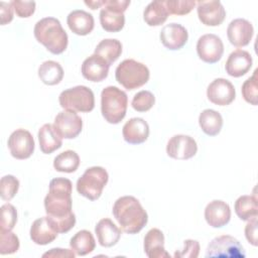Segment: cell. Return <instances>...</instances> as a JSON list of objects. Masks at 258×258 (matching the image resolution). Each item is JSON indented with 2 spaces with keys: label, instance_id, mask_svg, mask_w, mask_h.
<instances>
[{
  "label": "cell",
  "instance_id": "277c9868",
  "mask_svg": "<svg viewBox=\"0 0 258 258\" xmlns=\"http://www.w3.org/2000/svg\"><path fill=\"white\" fill-rule=\"evenodd\" d=\"M128 97L126 93L117 87L109 86L101 93V112L108 123H120L127 111Z\"/></svg>",
  "mask_w": 258,
  "mask_h": 258
},
{
  "label": "cell",
  "instance_id": "cb8c5ba5",
  "mask_svg": "<svg viewBox=\"0 0 258 258\" xmlns=\"http://www.w3.org/2000/svg\"><path fill=\"white\" fill-rule=\"evenodd\" d=\"M95 233L99 244L103 247H112L116 245L121 237V229L108 218L102 219L97 223Z\"/></svg>",
  "mask_w": 258,
  "mask_h": 258
},
{
  "label": "cell",
  "instance_id": "ac0fdd59",
  "mask_svg": "<svg viewBox=\"0 0 258 258\" xmlns=\"http://www.w3.org/2000/svg\"><path fill=\"white\" fill-rule=\"evenodd\" d=\"M205 219L213 228H222L226 226L231 219L230 206L221 200L210 202L205 209Z\"/></svg>",
  "mask_w": 258,
  "mask_h": 258
},
{
  "label": "cell",
  "instance_id": "4dcf8cb0",
  "mask_svg": "<svg viewBox=\"0 0 258 258\" xmlns=\"http://www.w3.org/2000/svg\"><path fill=\"white\" fill-rule=\"evenodd\" d=\"M38 77L45 85H57L63 78V70L54 60H45L38 68Z\"/></svg>",
  "mask_w": 258,
  "mask_h": 258
},
{
  "label": "cell",
  "instance_id": "7a4b0ae2",
  "mask_svg": "<svg viewBox=\"0 0 258 258\" xmlns=\"http://www.w3.org/2000/svg\"><path fill=\"white\" fill-rule=\"evenodd\" d=\"M113 216L123 232L139 233L147 224L148 216L139 201L132 196L119 198L113 206Z\"/></svg>",
  "mask_w": 258,
  "mask_h": 258
},
{
  "label": "cell",
  "instance_id": "603a6c76",
  "mask_svg": "<svg viewBox=\"0 0 258 258\" xmlns=\"http://www.w3.org/2000/svg\"><path fill=\"white\" fill-rule=\"evenodd\" d=\"M144 252L149 258H168L170 257L164 249L163 233L157 229H150L144 237Z\"/></svg>",
  "mask_w": 258,
  "mask_h": 258
},
{
  "label": "cell",
  "instance_id": "7bdbcfd3",
  "mask_svg": "<svg viewBox=\"0 0 258 258\" xmlns=\"http://www.w3.org/2000/svg\"><path fill=\"white\" fill-rule=\"evenodd\" d=\"M13 7L11 3H6L4 1L0 2V18L1 25H5L12 21L13 19Z\"/></svg>",
  "mask_w": 258,
  "mask_h": 258
},
{
  "label": "cell",
  "instance_id": "8992f818",
  "mask_svg": "<svg viewBox=\"0 0 258 258\" xmlns=\"http://www.w3.org/2000/svg\"><path fill=\"white\" fill-rule=\"evenodd\" d=\"M109 175L102 166H92L86 169L77 181L78 192L90 201L98 200L107 184Z\"/></svg>",
  "mask_w": 258,
  "mask_h": 258
},
{
  "label": "cell",
  "instance_id": "2e32d148",
  "mask_svg": "<svg viewBox=\"0 0 258 258\" xmlns=\"http://www.w3.org/2000/svg\"><path fill=\"white\" fill-rule=\"evenodd\" d=\"M254 33L253 25L246 19L237 18L230 22L227 28V36L231 44L243 47L249 44Z\"/></svg>",
  "mask_w": 258,
  "mask_h": 258
},
{
  "label": "cell",
  "instance_id": "ba28073f",
  "mask_svg": "<svg viewBox=\"0 0 258 258\" xmlns=\"http://www.w3.org/2000/svg\"><path fill=\"white\" fill-rule=\"evenodd\" d=\"M130 5L129 0H104L100 11V23L108 32H118L125 24L124 11Z\"/></svg>",
  "mask_w": 258,
  "mask_h": 258
},
{
  "label": "cell",
  "instance_id": "d590c367",
  "mask_svg": "<svg viewBox=\"0 0 258 258\" xmlns=\"http://www.w3.org/2000/svg\"><path fill=\"white\" fill-rule=\"evenodd\" d=\"M155 103L154 95L149 91H140L134 95L131 106L137 112H146L150 110Z\"/></svg>",
  "mask_w": 258,
  "mask_h": 258
},
{
  "label": "cell",
  "instance_id": "44dd1931",
  "mask_svg": "<svg viewBox=\"0 0 258 258\" xmlns=\"http://www.w3.org/2000/svg\"><path fill=\"white\" fill-rule=\"evenodd\" d=\"M252 67V56L251 54L244 50L237 48L232 51L226 61V72L229 76L234 78H239L246 75Z\"/></svg>",
  "mask_w": 258,
  "mask_h": 258
},
{
  "label": "cell",
  "instance_id": "ffe728a7",
  "mask_svg": "<svg viewBox=\"0 0 258 258\" xmlns=\"http://www.w3.org/2000/svg\"><path fill=\"white\" fill-rule=\"evenodd\" d=\"M123 138L130 144H140L147 140L149 136L148 123L139 117L129 119L122 128Z\"/></svg>",
  "mask_w": 258,
  "mask_h": 258
},
{
  "label": "cell",
  "instance_id": "4316f807",
  "mask_svg": "<svg viewBox=\"0 0 258 258\" xmlns=\"http://www.w3.org/2000/svg\"><path fill=\"white\" fill-rule=\"evenodd\" d=\"M199 124L204 133L209 136H216L223 127V118L219 112L206 109L199 116Z\"/></svg>",
  "mask_w": 258,
  "mask_h": 258
},
{
  "label": "cell",
  "instance_id": "3957f363",
  "mask_svg": "<svg viewBox=\"0 0 258 258\" xmlns=\"http://www.w3.org/2000/svg\"><path fill=\"white\" fill-rule=\"evenodd\" d=\"M34 37L53 54L63 52L68 47L69 37L58 19L44 17L35 23Z\"/></svg>",
  "mask_w": 258,
  "mask_h": 258
},
{
  "label": "cell",
  "instance_id": "5bb4252c",
  "mask_svg": "<svg viewBox=\"0 0 258 258\" xmlns=\"http://www.w3.org/2000/svg\"><path fill=\"white\" fill-rule=\"evenodd\" d=\"M207 97L215 105L227 106L235 100L236 91L230 81L218 78L208 86Z\"/></svg>",
  "mask_w": 258,
  "mask_h": 258
},
{
  "label": "cell",
  "instance_id": "836d02e7",
  "mask_svg": "<svg viewBox=\"0 0 258 258\" xmlns=\"http://www.w3.org/2000/svg\"><path fill=\"white\" fill-rule=\"evenodd\" d=\"M257 73L258 70L256 69L252 75V77L248 78L244 84L242 85V96L244 100L253 105L256 106L258 104V79H257Z\"/></svg>",
  "mask_w": 258,
  "mask_h": 258
},
{
  "label": "cell",
  "instance_id": "6da1fadb",
  "mask_svg": "<svg viewBox=\"0 0 258 258\" xmlns=\"http://www.w3.org/2000/svg\"><path fill=\"white\" fill-rule=\"evenodd\" d=\"M73 183L64 177L50 180L48 194L44 198L46 217L57 233H67L74 228L76 216L72 211Z\"/></svg>",
  "mask_w": 258,
  "mask_h": 258
},
{
  "label": "cell",
  "instance_id": "52a82bcc",
  "mask_svg": "<svg viewBox=\"0 0 258 258\" xmlns=\"http://www.w3.org/2000/svg\"><path fill=\"white\" fill-rule=\"evenodd\" d=\"M58 102L61 108L75 112H91L95 107L93 91L86 86H77L60 93Z\"/></svg>",
  "mask_w": 258,
  "mask_h": 258
},
{
  "label": "cell",
  "instance_id": "b9f144b4",
  "mask_svg": "<svg viewBox=\"0 0 258 258\" xmlns=\"http://www.w3.org/2000/svg\"><path fill=\"white\" fill-rule=\"evenodd\" d=\"M257 227H258L257 217H253L252 219L248 220V223L245 226V237H246L247 241L253 246L258 245V242H257L258 241Z\"/></svg>",
  "mask_w": 258,
  "mask_h": 258
},
{
  "label": "cell",
  "instance_id": "484cf974",
  "mask_svg": "<svg viewBox=\"0 0 258 258\" xmlns=\"http://www.w3.org/2000/svg\"><path fill=\"white\" fill-rule=\"evenodd\" d=\"M38 141L40 150L44 154H50L62 145L61 137L55 131L53 125L46 123L38 131Z\"/></svg>",
  "mask_w": 258,
  "mask_h": 258
},
{
  "label": "cell",
  "instance_id": "f35d334b",
  "mask_svg": "<svg viewBox=\"0 0 258 258\" xmlns=\"http://www.w3.org/2000/svg\"><path fill=\"white\" fill-rule=\"evenodd\" d=\"M164 3L168 13L173 15H185L189 13L197 4V2L192 0H166Z\"/></svg>",
  "mask_w": 258,
  "mask_h": 258
},
{
  "label": "cell",
  "instance_id": "5b68a950",
  "mask_svg": "<svg viewBox=\"0 0 258 258\" xmlns=\"http://www.w3.org/2000/svg\"><path fill=\"white\" fill-rule=\"evenodd\" d=\"M150 77L148 68L135 59H124L115 71L116 81L127 90H135L145 85Z\"/></svg>",
  "mask_w": 258,
  "mask_h": 258
},
{
  "label": "cell",
  "instance_id": "9a60e30c",
  "mask_svg": "<svg viewBox=\"0 0 258 258\" xmlns=\"http://www.w3.org/2000/svg\"><path fill=\"white\" fill-rule=\"evenodd\" d=\"M197 11L200 21L207 26H218L223 23L226 11L220 1H199Z\"/></svg>",
  "mask_w": 258,
  "mask_h": 258
},
{
  "label": "cell",
  "instance_id": "d6986e66",
  "mask_svg": "<svg viewBox=\"0 0 258 258\" xmlns=\"http://www.w3.org/2000/svg\"><path fill=\"white\" fill-rule=\"evenodd\" d=\"M109 67L104 58L94 53L83 61L81 72L83 77L91 82H102L108 76Z\"/></svg>",
  "mask_w": 258,
  "mask_h": 258
},
{
  "label": "cell",
  "instance_id": "8fae6325",
  "mask_svg": "<svg viewBox=\"0 0 258 258\" xmlns=\"http://www.w3.org/2000/svg\"><path fill=\"white\" fill-rule=\"evenodd\" d=\"M197 52L203 61L215 63L221 59L224 53L223 41L216 34H204L197 42Z\"/></svg>",
  "mask_w": 258,
  "mask_h": 258
},
{
  "label": "cell",
  "instance_id": "60d3db41",
  "mask_svg": "<svg viewBox=\"0 0 258 258\" xmlns=\"http://www.w3.org/2000/svg\"><path fill=\"white\" fill-rule=\"evenodd\" d=\"M184 248L181 251L175 252L174 257L177 258H197L200 253V244L196 240H185Z\"/></svg>",
  "mask_w": 258,
  "mask_h": 258
},
{
  "label": "cell",
  "instance_id": "1f68e13d",
  "mask_svg": "<svg viewBox=\"0 0 258 258\" xmlns=\"http://www.w3.org/2000/svg\"><path fill=\"white\" fill-rule=\"evenodd\" d=\"M235 213L242 221H248L258 215L257 199L255 196H241L235 202Z\"/></svg>",
  "mask_w": 258,
  "mask_h": 258
},
{
  "label": "cell",
  "instance_id": "f1b7e54d",
  "mask_svg": "<svg viewBox=\"0 0 258 258\" xmlns=\"http://www.w3.org/2000/svg\"><path fill=\"white\" fill-rule=\"evenodd\" d=\"M168 15L164 1H152L144 9L143 19L149 26H159L166 21Z\"/></svg>",
  "mask_w": 258,
  "mask_h": 258
},
{
  "label": "cell",
  "instance_id": "8d00e7d4",
  "mask_svg": "<svg viewBox=\"0 0 258 258\" xmlns=\"http://www.w3.org/2000/svg\"><path fill=\"white\" fill-rule=\"evenodd\" d=\"M19 188V180L11 175H5L0 180V196L4 201H10L17 194Z\"/></svg>",
  "mask_w": 258,
  "mask_h": 258
},
{
  "label": "cell",
  "instance_id": "9c48e42d",
  "mask_svg": "<svg viewBox=\"0 0 258 258\" xmlns=\"http://www.w3.org/2000/svg\"><path fill=\"white\" fill-rule=\"evenodd\" d=\"M246 253L241 243L230 235L214 238L208 245L207 258H245Z\"/></svg>",
  "mask_w": 258,
  "mask_h": 258
},
{
  "label": "cell",
  "instance_id": "e0dca14e",
  "mask_svg": "<svg viewBox=\"0 0 258 258\" xmlns=\"http://www.w3.org/2000/svg\"><path fill=\"white\" fill-rule=\"evenodd\" d=\"M161 43L170 50L180 49L187 41V30L178 23H169L163 26L159 34Z\"/></svg>",
  "mask_w": 258,
  "mask_h": 258
},
{
  "label": "cell",
  "instance_id": "ee69618b",
  "mask_svg": "<svg viewBox=\"0 0 258 258\" xmlns=\"http://www.w3.org/2000/svg\"><path fill=\"white\" fill-rule=\"evenodd\" d=\"M76 254L73 250L61 249V248H53L49 251L45 252L42 257H60V258H75Z\"/></svg>",
  "mask_w": 258,
  "mask_h": 258
},
{
  "label": "cell",
  "instance_id": "7c38bea8",
  "mask_svg": "<svg viewBox=\"0 0 258 258\" xmlns=\"http://www.w3.org/2000/svg\"><path fill=\"white\" fill-rule=\"evenodd\" d=\"M11 155L16 159L29 158L34 151V140L31 133L25 129H16L7 142Z\"/></svg>",
  "mask_w": 258,
  "mask_h": 258
},
{
  "label": "cell",
  "instance_id": "83f0119b",
  "mask_svg": "<svg viewBox=\"0 0 258 258\" xmlns=\"http://www.w3.org/2000/svg\"><path fill=\"white\" fill-rule=\"evenodd\" d=\"M70 246L76 255L85 256L94 251L96 242L93 234L90 231L81 230L72 237Z\"/></svg>",
  "mask_w": 258,
  "mask_h": 258
},
{
  "label": "cell",
  "instance_id": "7402d4cb",
  "mask_svg": "<svg viewBox=\"0 0 258 258\" xmlns=\"http://www.w3.org/2000/svg\"><path fill=\"white\" fill-rule=\"evenodd\" d=\"M57 232L52 227L47 217H42L35 220L30 228V238L37 245H47L56 237Z\"/></svg>",
  "mask_w": 258,
  "mask_h": 258
},
{
  "label": "cell",
  "instance_id": "f546056e",
  "mask_svg": "<svg viewBox=\"0 0 258 258\" xmlns=\"http://www.w3.org/2000/svg\"><path fill=\"white\" fill-rule=\"evenodd\" d=\"M94 53L104 58L111 66L121 55L122 44L118 39L106 38L97 44Z\"/></svg>",
  "mask_w": 258,
  "mask_h": 258
},
{
  "label": "cell",
  "instance_id": "e575fe53",
  "mask_svg": "<svg viewBox=\"0 0 258 258\" xmlns=\"http://www.w3.org/2000/svg\"><path fill=\"white\" fill-rule=\"evenodd\" d=\"M19 239L11 231L0 230V254H13L19 249Z\"/></svg>",
  "mask_w": 258,
  "mask_h": 258
},
{
  "label": "cell",
  "instance_id": "d4e9b609",
  "mask_svg": "<svg viewBox=\"0 0 258 258\" xmlns=\"http://www.w3.org/2000/svg\"><path fill=\"white\" fill-rule=\"evenodd\" d=\"M69 28L78 35H87L94 29L95 21L91 13L85 10H74L67 18Z\"/></svg>",
  "mask_w": 258,
  "mask_h": 258
},
{
  "label": "cell",
  "instance_id": "74e56055",
  "mask_svg": "<svg viewBox=\"0 0 258 258\" xmlns=\"http://www.w3.org/2000/svg\"><path fill=\"white\" fill-rule=\"evenodd\" d=\"M17 222V211L14 206L7 203L1 206L0 230L11 231Z\"/></svg>",
  "mask_w": 258,
  "mask_h": 258
},
{
  "label": "cell",
  "instance_id": "4fadbf2b",
  "mask_svg": "<svg viewBox=\"0 0 258 258\" xmlns=\"http://www.w3.org/2000/svg\"><path fill=\"white\" fill-rule=\"evenodd\" d=\"M197 151V142L192 137L188 135H174L168 140L166 145L167 155L178 160L189 159L196 155Z\"/></svg>",
  "mask_w": 258,
  "mask_h": 258
},
{
  "label": "cell",
  "instance_id": "ab89813d",
  "mask_svg": "<svg viewBox=\"0 0 258 258\" xmlns=\"http://www.w3.org/2000/svg\"><path fill=\"white\" fill-rule=\"evenodd\" d=\"M14 12L20 18H27L31 16L35 11V2L34 1H20L13 0L10 2Z\"/></svg>",
  "mask_w": 258,
  "mask_h": 258
},
{
  "label": "cell",
  "instance_id": "d6a6232c",
  "mask_svg": "<svg viewBox=\"0 0 258 258\" xmlns=\"http://www.w3.org/2000/svg\"><path fill=\"white\" fill-rule=\"evenodd\" d=\"M80 165V157L74 150H66L53 159V167L56 171L72 173L78 169Z\"/></svg>",
  "mask_w": 258,
  "mask_h": 258
},
{
  "label": "cell",
  "instance_id": "f6af8a7d",
  "mask_svg": "<svg viewBox=\"0 0 258 258\" xmlns=\"http://www.w3.org/2000/svg\"><path fill=\"white\" fill-rule=\"evenodd\" d=\"M85 4L87 6H89L91 9L95 10V9H98L101 6L104 5V0H102V1H100V0H97V1H85Z\"/></svg>",
  "mask_w": 258,
  "mask_h": 258
},
{
  "label": "cell",
  "instance_id": "30bf717a",
  "mask_svg": "<svg viewBox=\"0 0 258 258\" xmlns=\"http://www.w3.org/2000/svg\"><path fill=\"white\" fill-rule=\"evenodd\" d=\"M53 127L61 138L73 139L82 132L83 121L75 111L64 110L55 116Z\"/></svg>",
  "mask_w": 258,
  "mask_h": 258
}]
</instances>
